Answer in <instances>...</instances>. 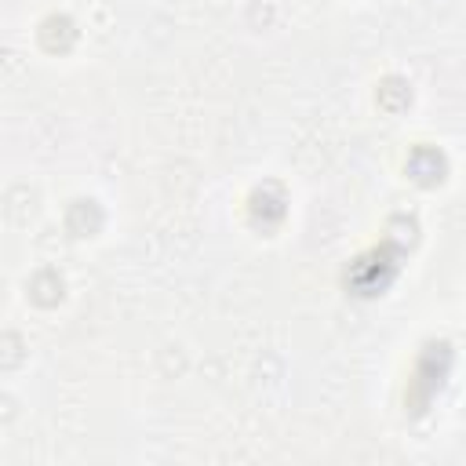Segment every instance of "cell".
Masks as SVG:
<instances>
[{"instance_id":"cell-8","label":"cell","mask_w":466,"mask_h":466,"mask_svg":"<svg viewBox=\"0 0 466 466\" xmlns=\"http://www.w3.org/2000/svg\"><path fill=\"white\" fill-rule=\"evenodd\" d=\"M386 244L390 248H397V251H404V248H411L415 240H419V222L415 218H408V215H393L390 218V226H386Z\"/></svg>"},{"instance_id":"cell-4","label":"cell","mask_w":466,"mask_h":466,"mask_svg":"<svg viewBox=\"0 0 466 466\" xmlns=\"http://www.w3.org/2000/svg\"><path fill=\"white\" fill-rule=\"evenodd\" d=\"M102 218H106V215H102L98 200H91V197L73 200L69 211H66V226H69L73 237H95V233L102 229Z\"/></svg>"},{"instance_id":"cell-1","label":"cell","mask_w":466,"mask_h":466,"mask_svg":"<svg viewBox=\"0 0 466 466\" xmlns=\"http://www.w3.org/2000/svg\"><path fill=\"white\" fill-rule=\"evenodd\" d=\"M397 248L382 244L379 251L371 255H360L350 269H346V288L360 299H371V295H382L390 288V280L397 277Z\"/></svg>"},{"instance_id":"cell-2","label":"cell","mask_w":466,"mask_h":466,"mask_svg":"<svg viewBox=\"0 0 466 466\" xmlns=\"http://www.w3.org/2000/svg\"><path fill=\"white\" fill-rule=\"evenodd\" d=\"M444 171H448V164H444V153H441V149H433V146L411 149V157H408V175H411L419 186H437V182L444 178Z\"/></svg>"},{"instance_id":"cell-5","label":"cell","mask_w":466,"mask_h":466,"mask_svg":"<svg viewBox=\"0 0 466 466\" xmlns=\"http://www.w3.org/2000/svg\"><path fill=\"white\" fill-rule=\"evenodd\" d=\"M251 218L262 226H277L284 218V193L273 182H266L251 193Z\"/></svg>"},{"instance_id":"cell-10","label":"cell","mask_w":466,"mask_h":466,"mask_svg":"<svg viewBox=\"0 0 466 466\" xmlns=\"http://www.w3.org/2000/svg\"><path fill=\"white\" fill-rule=\"evenodd\" d=\"M11 415H15V400H11V397H7V393H4V397H0V419H4V422H7V419H11Z\"/></svg>"},{"instance_id":"cell-3","label":"cell","mask_w":466,"mask_h":466,"mask_svg":"<svg viewBox=\"0 0 466 466\" xmlns=\"http://www.w3.org/2000/svg\"><path fill=\"white\" fill-rule=\"evenodd\" d=\"M40 44H44V51H51V55L69 51V47L76 44V25H73V18H69V15H47V18L40 22Z\"/></svg>"},{"instance_id":"cell-6","label":"cell","mask_w":466,"mask_h":466,"mask_svg":"<svg viewBox=\"0 0 466 466\" xmlns=\"http://www.w3.org/2000/svg\"><path fill=\"white\" fill-rule=\"evenodd\" d=\"M29 299H33L36 306H58V299H62V277H58L55 269L33 273V280H29Z\"/></svg>"},{"instance_id":"cell-7","label":"cell","mask_w":466,"mask_h":466,"mask_svg":"<svg viewBox=\"0 0 466 466\" xmlns=\"http://www.w3.org/2000/svg\"><path fill=\"white\" fill-rule=\"evenodd\" d=\"M379 106L386 109V113H400V109H408V102H411V87L400 80V76H386L382 84H379Z\"/></svg>"},{"instance_id":"cell-9","label":"cell","mask_w":466,"mask_h":466,"mask_svg":"<svg viewBox=\"0 0 466 466\" xmlns=\"http://www.w3.org/2000/svg\"><path fill=\"white\" fill-rule=\"evenodd\" d=\"M25 360V346L15 331H0V371H11Z\"/></svg>"}]
</instances>
